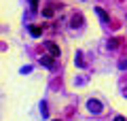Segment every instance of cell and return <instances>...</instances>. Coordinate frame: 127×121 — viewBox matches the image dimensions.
Returning a JSON list of instances; mask_svg holds the SVG:
<instances>
[{
  "mask_svg": "<svg viewBox=\"0 0 127 121\" xmlns=\"http://www.w3.org/2000/svg\"><path fill=\"white\" fill-rule=\"evenodd\" d=\"M87 111H89V113H95V115H100V113L104 111V106H102L100 100H93V98H91V100H87Z\"/></svg>",
  "mask_w": 127,
  "mask_h": 121,
  "instance_id": "1",
  "label": "cell"
},
{
  "mask_svg": "<svg viewBox=\"0 0 127 121\" xmlns=\"http://www.w3.org/2000/svg\"><path fill=\"white\" fill-rule=\"evenodd\" d=\"M47 45V49H49V53L53 55V58H59V47L55 45V43H45Z\"/></svg>",
  "mask_w": 127,
  "mask_h": 121,
  "instance_id": "2",
  "label": "cell"
},
{
  "mask_svg": "<svg viewBox=\"0 0 127 121\" xmlns=\"http://www.w3.org/2000/svg\"><path fill=\"white\" fill-rule=\"evenodd\" d=\"M95 13L100 15V19H102V21H104V23H110V17H108V15H106V11L102 9V6H97V9H95Z\"/></svg>",
  "mask_w": 127,
  "mask_h": 121,
  "instance_id": "3",
  "label": "cell"
},
{
  "mask_svg": "<svg viewBox=\"0 0 127 121\" xmlns=\"http://www.w3.org/2000/svg\"><path fill=\"white\" fill-rule=\"evenodd\" d=\"M30 34L34 36V38L42 36V26H30Z\"/></svg>",
  "mask_w": 127,
  "mask_h": 121,
  "instance_id": "4",
  "label": "cell"
},
{
  "mask_svg": "<svg viewBox=\"0 0 127 121\" xmlns=\"http://www.w3.org/2000/svg\"><path fill=\"white\" fill-rule=\"evenodd\" d=\"M40 62L45 64L47 68H53V55H42V58H40Z\"/></svg>",
  "mask_w": 127,
  "mask_h": 121,
  "instance_id": "5",
  "label": "cell"
},
{
  "mask_svg": "<svg viewBox=\"0 0 127 121\" xmlns=\"http://www.w3.org/2000/svg\"><path fill=\"white\" fill-rule=\"evenodd\" d=\"M81 23H83V15H74L72 17V28H81Z\"/></svg>",
  "mask_w": 127,
  "mask_h": 121,
  "instance_id": "6",
  "label": "cell"
},
{
  "mask_svg": "<svg viewBox=\"0 0 127 121\" xmlns=\"http://www.w3.org/2000/svg\"><path fill=\"white\" fill-rule=\"evenodd\" d=\"M119 47V38H112V40H108V49H117Z\"/></svg>",
  "mask_w": 127,
  "mask_h": 121,
  "instance_id": "7",
  "label": "cell"
},
{
  "mask_svg": "<svg viewBox=\"0 0 127 121\" xmlns=\"http://www.w3.org/2000/svg\"><path fill=\"white\" fill-rule=\"evenodd\" d=\"M42 15H45V17H53V9H45Z\"/></svg>",
  "mask_w": 127,
  "mask_h": 121,
  "instance_id": "8",
  "label": "cell"
},
{
  "mask_svg": "<svg viewBox=\"0 0 127 121\" xmlns=\"http://www.w3.org/2000/svg\"><path fill=\"white\" fill-rule=\"evenodd\" d=\"M76 64H78V66H85V62L81 60V53H76Z\"/></svg>",
  "mask_w": 127,
  "mask_h": 121,
  "instance_id": "9",
  "label": "cell"
},
{
  "mask_svg": "<svg viewBox=\"0 0 127 121\" xmlns=\"http://www.w3.org/2000/svg\"><path fill=\"white\" fill-rule=\"evenodd\" d=\"M114 121H125V117H121V115H117V117H114Z\"/></svg>",
  "mask_w": 127,
  "mask_h": 121,
  "instance_id": "10",
  "label": "cell"
},
{
  "mask_svg": "<svg viewBox=\"0 0 127 121\" xmlns=\"http://www.w3.org/2000/svg\"><path fill=\"white\" fill-rule=\"evenodd\" d=\"M125 98H127V87H125Z\"/></svg>",
  "mask_w": 127,
  "mask_h": 121,
  "instance_id": "11",
  "label": "cell"
},
{
  "mask_svg": "<svg viewBox=\"0 0 127 121\" xmlns=\"http://www.w3.org/2000/svg\"><path fill=\"white\" fill-rule=\"evenodd\" d=\"M55 121H59V119H55Z\"/></svg>",
  "mask_w": 127,
  "mask_h": 121,
  "instance_id": "12",
  "label": "cell"
}]
</instances>
